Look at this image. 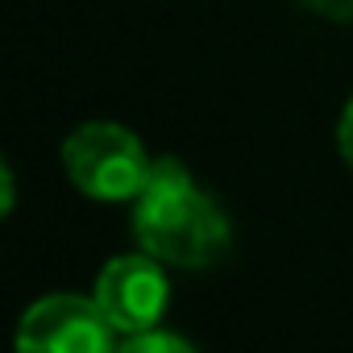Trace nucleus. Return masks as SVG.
I'll use <instances>...</instances> for the list:
<instances>
[{"instance_id":"1","label":"nucleus","mask_w":353,"mask_h":353,"mask_svg":"<svg viewBox=\"0 0 353 353\" xmlns=\"http://www.w3.org/2000/svg\"><path fill=\"white\" fill-rule=\"evenodd\" d=\"M133 237L162 266L208 270L225 258L233 229L179 158H154L150 179L133 200Z\"/></svg>"},{"instance_id":"2","label":"nucleus","mask_w":353,"mask_h":353,"mask_svg":"<svg viewBox=\"0 0 353 353\" xmlns=\"http://www.w3.org/2000/svg\"><path fill=\"white\" fill-rule=\"evenodd\" d=\"M63 166H67V179L88 200L121 204L141 196L154 158L145 154L133 129L117 121H88L63 141Z\"/></svg>"},{"instance_id":"3","label":"nucleus","mask_w":353,"mask_h":353,"mask_svg":"<svg viewBox=\"0 0 353 353\" xmlns=\"http://www.w3.org/2000/svg\"><path fill=\"white\" fill-rule=\"evenodd\" d=\"M117 328L92 295H42L17 324V353H117Z\"/></svg>"},{"instance_id":"4","label":"nucleus","mask_w":353,"mask_h":353,"mask_svg":"<svg viewBox=\"0 0 353 353\" xmlns=\"http://www.w3.org/2000/svg\"><path fill=\"white\" fill-rule=\"evenodd\" d=\"M92 299L100 303V312L112 320V328L121 336H133V332L158 328V320L166 316V303H170V283H166L162 262L150 258L145 250L121 254L96 274Z\"/></svg>"},{"instance_id":"5","label":"nucleus","mask_w":353,"mask_h":353,"mask_svg":"<svg viewBox=\"0 0 353 353\" xmlns=\"http://www.w3.org/2000/svg\"><path fill=\"white\" fill-rule=\"evenodd\" d=\"M117 353H200L192 341H183L179 332H162V328H150V332H133L117 345Z\"/></svg>"},{"instance_id":"6","label":"nucleus","mask_w":353,"mask_h":353,"mask_svg":"<svg viewBox=\"0 0 353 353\" xmlns=\"http://www.w3.org/2000/svg\"><path fill=\"white\" fill-rule=\"evenodd\" d=\"M336 145H341V158L353 166V100L345 104L341 112V125H336Z\"/></svg>"},{"instance_id":"7","label":"nucleus","mask_w":353,"mask_h":353,"mask_svg":"<svg viewBox=\"0 0 353 353\" xmlns=\"http://www.w3.org/2000/svg\"><path fill=\"white\" fill-rule=\"evenodd\" d=\"M0 212H13V170L9 166H0Z\"/></svg>"}]
</instances>
